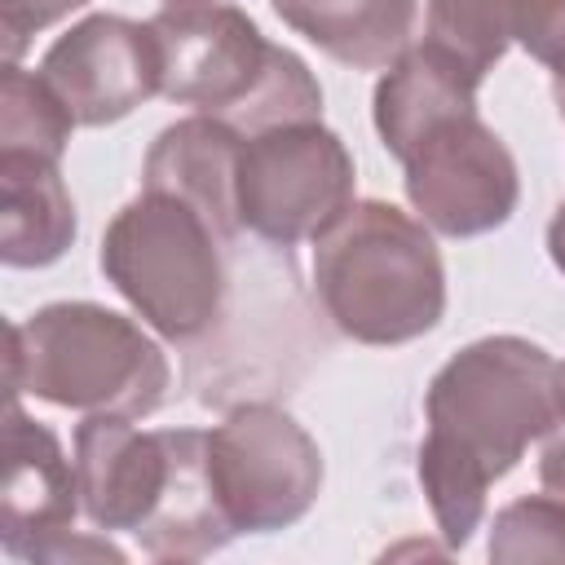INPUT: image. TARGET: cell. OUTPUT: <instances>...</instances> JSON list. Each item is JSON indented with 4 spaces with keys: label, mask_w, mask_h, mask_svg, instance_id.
Instances as JSON below:
<instances>
[{
    "label": "cell",
    "mask_w": 565,
    "mask_h": 565,
    "mask_svg": "<svg viewBox=\"0 0 565 565\" xmlns=\"http://www.w3.org/2000/svg\"><path fill=\"white\" fill-rule=\"evenodd\" d=\"M556 371L561 362L525 335H481L433 375L415 472L450 552L481 530L490 486L561 428Z\"/></svg>",
    "instance_id": "1"
},
{
    "label": "cell",
    "mask_w": 565,
    "mask_h": 565,
    "mask_svg": "<svg viewBox=\"0 0 565 565\" xmlns=\"http://www.w3.org/2000/svg\"><path fill=\"white\" fill-rule=\"evenodd\" d=\"M313 291L340 335L393 349L441 322L446 265L419 216L384 199H358L313 238Z\"/></svg>",
    "instance_id": "2"
},
{
    "label": "cell",
    "mask_w": 565,
    "mask_h": 565,
    "mask_svg": "<svg viewBox=\"0 0 565 565\" xmlns=\"http://www.w3.org/2000/svg\"><path fill=\"white\" fill-rule=\"evenodd\" d=\"M163 53V97L225 119L243 137L322 119L313 71L234 4L159 9L150 18Z\"/></svg>",
    "instance_id": "3"
},
{
    "label": "cell",
    "mask_w": 565,
    "mask_h": 565,
    "mask_svg": "<svg viewBox=\"0 0 565 565\" xmlns=\"http://www.w3.org/2000/svg\"><path fill=\"white\" fill-rule=\"evenodd\" d=\"M9 388L79 415L146 419L163 406L172 366L141 322L93 305L57 300L9 327Z\"/></svg>",
    "instance_id": "4"
},
{
    "label": "cell",
    "mask_w": 565,
    "mask_h": 565,
    "mask_svg": "<svg viewBox=\"0 0 565 565\" xmlns=\"http://www.w3.org/2000/svg\"><path fill=\"white\" fill-rule=\"evenodd\" d=\"M225 247L221 230L194 203L141 185L110 216L97 265L146 327L172 344H190L225 313Z\"/></svg>",
    "instance_id": "5"
},
{
    "label": "cell",
    "mask_w": 565,
    "mask_h": 565,
    "mask_svg": "<svg viewBox=\"0 0 565 565\" xmlns=\"http://www.w3.org/2000/svg\"><path fill=\"white\" fill-rule=\"evenodd\" d=\"M322 450L274 402H243L207 433V481L230 534H278L322 494Z\"/></svg>",
    "instance_id": "6"
},
{
    "label": "cell",
    "mask_w": 565,
    "mask_h": 565,
    "mask_svg": "<svg viewBox=\"0 0 565 565\" xmlns=\"http://www.w3.org/2000/svg\"><path fill=\"white\" fill-rule=\"evenodd\" d=\"M353 185V154L322 119L252 132L238 150V225L269 247L313 243L358 203Z\"/></svg>",
    "instance_id": "7"
},
{
    "label": "cell",
    "mask_w": 565,
    "mask_h": 565,
    "mask_svg": "<svg viewBox=\"0 0 565 565\" xmlns=\"http://www.w3.org/2000/svg\"><path fill=\"white\" fill-rule=\"evenodd\" d=\"M402 185L433 234L477 238L516 212L521 177L512 150L481 119L477 106L433 119L402 154Z\"/></svg>",
    "instance_id": "8"
},
{
    "label": "cell",
    "mask_w": 565,
    "mask_h": 565,
    "mask_svg": "<svg viewBox=\"0 0 565 565\" xmlns=\"http://www.w3.org/2000/svg\"><path fill=\"white\" fill-rule=\"evenodd\" d=\"M40 75L79 128H106L150 97H163L159 35L150 22H132L124 13H88L44 49Z\"/></svg>",
    "instance_id": "9"
},
{
    "label": "cell",
    "mask_w": 565,
    "mask_h": 565,
    "mask_svg": "<svg viewBox=\"0 0 565 565\" xmlns=\"http://www.w3.org/2000/svg\"><path fill=\"white\" fill-rule=\"evenodd\" d=\"M177 459V428L141 433L124 415H84L75 428V477L84 516L102 534H141L159 512Z\"/></svg>",
    "instance_id": "10"
},
{
    "label": "cell",
    "mask_w": 565,
    "mask_h": 565,
    "mask_svg": "<svg viewBox=\"0 0 565 565\" xmlns=\"http://www.w3.org/2000/svg\"><path fill=\"white\" fill-rule=\"evenodd\" d=\"M75 459H66L53 428L31 419L22 402H9L4 424V494H0V547L13 561L40 565V552L75 530L79 512Z\"/></svg>",
    "instance_id": "11"
},
{
    "label": "cell",
    "mask_w": 565,
    "mask_h": 565,
    "mask_svg": "<svg viewBox=\"0 0 565 565\" xmlns=\"http://www.w3.org/2000/svg\"><path fill=\"white\" fill-rule=\"evenodd\" d=\"M238 150H243V132L230 128L225 119L212 115H190L168 124L141 163V185L146 190H168L185 203H194L225 243H234L238 225V203H234V185H238Z\"/></svg>",
    "instance_id": "12"
},
{
    "label": "cell",
    "mask_w": 565,
    "mask_h": 565,
    "mask_svg": "<svg viewBox=\"0 0 565 565\" xmlns=\"http://www.w3.org/2000/svg\"><path fill=\"white\" fill-rule=\"evenodd\" d=\"M75 199L57 159L0 150V260L9 269H44L75 243Z\"/></svg>",
    "instance_id": "13"
},
{
    "label": "cell",
    "mask_w": 565,
    "mask_h": 565,
    "mask_svg": "<svg viewBox=\"0 0 565 565\" xmlns=\"http://www.w3.org/2000/svg\"><path fill=\"white\" fill-rule=\"evenodd\" d=\"M269 9L349 71L397 62L419 18V0H269Z\"/></svg>",
    "instance_id": "14"
},
{
    "label": "cell",
    "mask_w": 565,
    "mask_h": 565,
    "mask_svg": "<svg viewBox=\"0 0 565 565\" xmlns=\"http://www.w3.org/2000/svg\"><path fill=\"white\" fill-rule=\"evenodd\" d=\"M477 88L481 79L463 62H455L428 40L411 44L397 62L384 66L375 97H371V119H375L384 150L397 159L433 119L477 106Z\"/></svg>",
    "instance_id": "15"
},
{
    "label": "cell",
    "mask_w": 565,
    "mask_h": 565,
    "mask_svg": "<svg viewBox=\"0 0 565 565\" xmlns=\"http://www.w3.org/2000/svg\"><path fill=\"white\" fill-rule=\"evenodd\" d=\"M565 0H428V44L486 79L512 44L530 53Z\"/></svg>",
    "instance_id": "16"
},
{
    "label": "cell",
    "mask_w": 565,
    "mask_h": 565,
    "mask_svg": "<svg viewBox=\"0 0 565 565\" xmlns=\"http://www.w3.org/2000/svg\"><path fill=\"white\" fill-rule=\"evenodd\" d=\"M75 115L66 102L49 88L40 71H22L18 62H4V84H0V150H26L57 159L71 146Z\"/></svg>",
    "instance_id": "17"
},
{
    "label": "cell",
    "mask_w": 565,
    "mask_h": 565,
    "mask_svg": "<svg viewBox=\"0 0 565 565\" xmlns=\"http://www.w3.org/2000/svg\"><path fill=\"white\" fill-rule=\"evenodd\" d=\"M486 556L494 565H530V561H565V499L556 494H521L490 521Z\"/></svg>",
    "instance_id": "18"
},
{
    "label": "cell",
    "mask_w": 565,
    "mask_h": 565,
    "mask_svg": "<svg viewBox=\"0 0 565 565\" xmlns=\"http://www.w3.org/2000/svg\"><path fill=\"white\" fill-rule=\"evenodd\" d=\"M539 481H543V490L547 494H556V499H565V428L556 433H547L543 437V455H539Z\"/></svg>",
    "instance_id": "19"
},
{
    "label": "cell",
    "mask_w": 565,
    "mask_h": 565,
    "mask_svg": "<svg viewBox=\"0 0 565 565\" xmlns=\"http://www.w3.org/2000/svg\"><path fill=\"white\" fill-rule=\"evenodd\" d=\"M547 256H552V265L565 274V203L552 212V221H547Z\"/></svg>",
    "instance_id": "20"
},
{
    "label": "cell",
    "mask_w": 565,
    "mask_h": 565,
    "mask_svg": "<svg viewBox=\"0 0 565 565\" xmlns=\"http://www.w3.org/2000/svg\"><path fill=\"white\" fill-rule=\"evenodd\" d=\"M552 97H556V110H561V124H565V57L552 66Z\"/></svg>",
    "instance_id": "21"
},
{
    "label": "cell",
    "mask_w": 565,
    "mask_h": 565,
    "mask_svg": "<svg viewBox=\"0 0 565 565\" xmlns=\"http://www.w3.org/2000/svg\"><path fill=\"white\" fill-rule=\"evenodd\" d=\"M556 402H561V428H565V362L556 371Z\"/></svg>",
    "instance_id": "22"
},
{
    "label": "cell",
    "mask_w": 565,
    "mask_h": 565,
    "mask_svg": "<svg viewBox=\"0 0 565 565\" xmlns=\"http://www.w3.org/2000/svg\"><path fill=\"white\" fill-rule=\"evenodd\" d=\"M194 4H221V0H163V9H194Z\"/></svg>",
    "instance_id": "23"
}]
</instances>
